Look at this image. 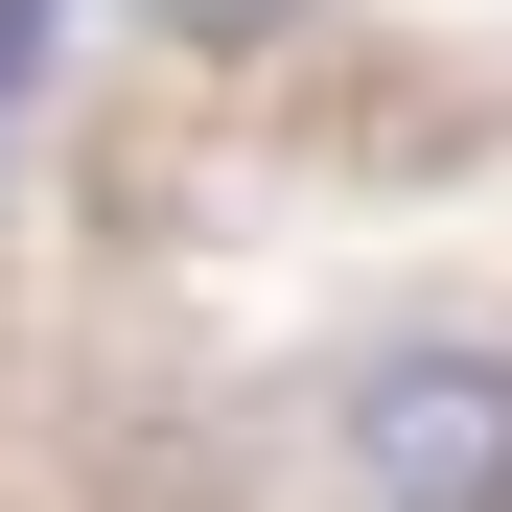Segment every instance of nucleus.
Segmentation results:
<instances>
[{
	"label": "nucleus",
	"instance_id": "1",
	"mask_svg": "<svg viewBox=\"0 0 512 512\" xmlns=\"http://www.w3.org/2000/svg\"><path fill=\"white\" fill-rule=\"evenodd\" d=\"M326 489L350 512H512V326H396L326 373Z\"/></svg>",
	"mask_w": 512,
	"mask_h": 512
},
{
	"label": "nucleus",
	"instance_id": "3",
	"mask_svg": "<svg viewBox=\"0 0 512 512\" xmlns=\"http://www.w3.org/2000/svg\"><path fill=\"white\" fill-rule=\"evenodd\" d=\"M47 70H70V0H0V163H24V117H47Z\"/></svg>",
	"mask_w": 512,
	"mask_h": 512
},
{
	"label": "nucleus",
	"instance_id": "2",
	"mask_svg": "<svg viewBox=\"0 0 512 512\" xmlns=\"http://www.w3.org/2000/svg\"><path fill=\"white\" fill-rule=\"evenodd\" d=\"M140 47H187V70H256V47H303V0H140Z\"/></svg>",
	"mask_w": 512,
	"mask_h": 512
}]
</instances>
